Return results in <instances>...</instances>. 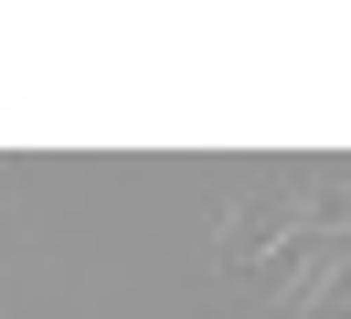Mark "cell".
I'll return each instance as SVG.
<instances>
[{
    "label": "cell",
    "instance_id": "obj_1",
    "mask_svg": "<svg viewBox=\"0 0 351 319\" xmlns=\"http://www.w3.org/2000/svg\"><path fill=\"white\" fill-rule=\"evenodd\" d=\"M319 234H341V191H245V202H223L213 224V276L223 287H266V276L287 266V255H308Z\"/></svg>",
    "mask_w": 351,
    "mask_h": 319
}]
</instances>
